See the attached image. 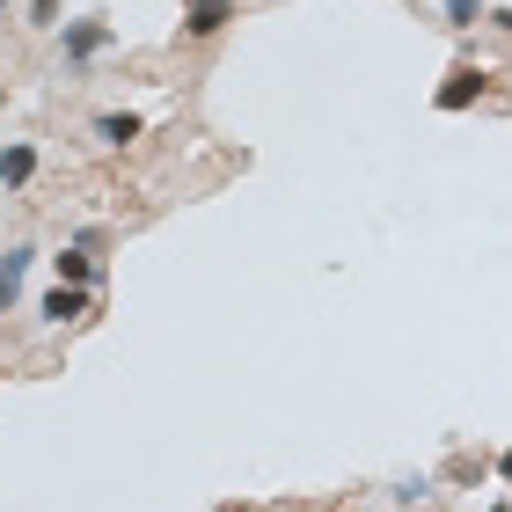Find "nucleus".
<instances>
[{
	"label": "nucleus",
	"mask_w": 512,
	"mask_h": 512,
	"mask_svg": "<svg viewBox=\"0 0 512 512\" xmlns=\"http://www.w3.org/2000/svg\"><path fill=\"white\" fill-rule=\"evenodd\" d=\"M110 44H118V30H110V15H74L59 30V59H66V74H81V66H96Z\"/></svg>",
	"instance_id": "f257e3e1"
},
{
	"label": "nucleus",
	"mask_w": 512,
	"mask_h": 512,
	"mask_svg": "<svg viewBox=\"0 0 512 512\" xmlns=\"http://www.w3.org/2000/svg\"><path fill=\"white\" fill-rule=\"evenodd\" d=\"M483 88H491V74H483L476 59H454V66H447V81L432 88V110H447V118H454V110H469Z\"/></svg>",
	"instance_id": "f03ea898"
},
{
	"label": "nucleus",
	"mask_w": 512,
	"mask_h": 512,
	"mask_svg": "<svg viewBox=\"0 0 512 512\" xmlns=\"http://www.w3.org/2000/svg\"><path fill=\"white\" fill-rule=\"evenodd\" d=\"M242 0H183V44H205V37H220L227 22H235Z\"/></svg>",
	"instance_id": "7ed1b4c3"
},
{
	"label": "nucleus",
	"mask_w": 512,
	"mask_h": 512,
	"mask_svg": "<svg viewBox=\"0 0 512 512\" xmlns=\"http://www.w3.org/2000/svg\"><path fill=\"white\" fill-rule=\"evenodd\" d=\"M30 264H37L30 242H8V249H0V315H15L22 286H30Z\"/></svg>",
	"instance_id": "20e7f679"
},
{
	"label": "nucleus",
	"mask_w": 512,
	"mask_h": 512,
	"mask_svg": "<svg viewBox=\"0 0 512 512\" xmlns=\"http://www.w3.org/2000/svg\"><path fill=\"white\" fill-rule=\"evenodd\" d=\"M37 147H30V139H8V147H0V191H30V183H37Z\"/></svg>",
	"instance_id": "39448f33"
},
{
	"label": "nucleus",
	"mask_w": 512,
	"mask_h": 512,
	"mask_svg": "<svg viewBox=\"0 0 512 512\" xmlns=\"http://www.w3.org/2000/svg\"><path fill=\"white\" fill-rule=\"evenodd\" d=\"M52 271H59V286H88V293L103 286V264H96V249H81V242H66V249L52 256Z\"/></svg>",
	"instance_id": "423d86ee"
},
{
	"label": "nucleus",
	"mask_w": 512,
	"mask_h": 512,
	"mask_svg": "<svg viewBox=\"0 0 512 512\" xmlns=\"http://www.w3.org/2000/svg\"><path fill=\"white\" fill-rule=\"evenodd\" d=\"M88 308H96V293H88V286H52V293L37 300V315H44V322H81Z\"/></svg>",
	"instance_id": "0eeeda50"
},
{
	"label": "nucleus",
	"mask_w": 512,
	"mask_h": 512,
	"mask_svg": "<svg viewBox=\"0 0 512 512\" xmlns=\"http://www.w3.org/2000/svg\"><path fill=\"white\" fill-rule=\"evenodd\" d=\"M103 139V147H132L139 132H147V118H139V110H96V125H88Z\"/></svg>",
	"instance_id": "6e6552de"
},
{
	"label": "nucleus",
	"mask_w": 512,
	"mask_h": 512,
	"mask_svg": "<svg viewBox=\"0 0 512 512\" xmlns=\"http://www.w3.org/2000/svg\"><path fill=\"white\" fill-rule=\"evenodd\" d=\"M439 15H447V30H476V22H491V0H439Z\"/></svg>",
	"instance_id": "1a4fd4ad"
},
{
	"label": "nucleus",
	"mask_w": 512,
	"mask_h": 512,
	"mask_svg": "<svg viewBox=\"0 0 512 512\" xmlns=\"http://www.w3.org/2000/svg\"><path fill=\"white\" fill-rule=\"evenodd\" d=\"M22 22H30V30H66V22H59V0H22Z\"/></svg>",
	"instance_id": "9d476101"
},
{
	"label": "nucleus",
	"mask_w": 512,
	"mask_h": 512,
	"mask_svg": "<svg viewBox=\"0 0 512 512\" xmlns=\"http://www.w3.org/2000/svg\"><path fill=\"white\" fill-rule=\"evenodd\" d=\"M417 498H432V476H403L395 483V505H417Z\"/></svg>",
	"instance_id": "9b49d317"
},
{
	"label": "nucleus",
	"mask_w": 512,
	"mask_h": 512,
	"mask_svg": "<svg viewBox=\"0 0 512 512\" xmlns=\"http://www.w3.org/2000/svg\"><path fill=\"white\" fill-rule=\"evenodd\" d=\"M491 30H498V37H512V8H491Z\"/></svg>",
	"instance_id": "f8f14e48"
},
{
	"label": "nucleus",
	"mask_w": 512,
	"mask_h": 512,
	"mask_svg": "<svg viewBox=\"0 0 512 512\" xmlns=\"http://www.w3.org/2000/svg\"><path fill=\"white\" fill-rule=\"evenodd\" d=\"M498 483H505V491H512V447L498 454Z\"/></svg>",
	"instance_id": "ddd939ff"
},
{
	"label": "nucleus",
	"mask_w": 512,
	"mask_h": 512,
	"mask_svg": "<svg viewBox=\"0 0 512 512\" xmlns=\"http://www.w3.org/2000/svg\"><path fill=\"white\" fill-rule=\"evenodd\" d=\"M8 8H15V0H0V15H8Z\"/></svg>",
	"instance_id": "4468645a"
},
{
	"label": "nucleus",
	"mask_w": 512,
	"mask_h": 512,
	"mask_svg": "<svg viewBox=\"0 0 512 512\" xmlns=\"http://www.w3.org/2000/svg\"><path fill=\"white\" fill-rule=\"evenodd\" d=\"M491 512H505V505H491Z\"/></svg>",
	"instance_id": "2eb2a0df"
}]
</instances>
